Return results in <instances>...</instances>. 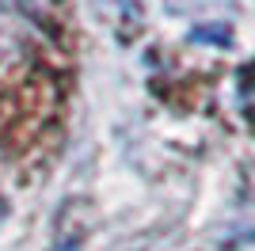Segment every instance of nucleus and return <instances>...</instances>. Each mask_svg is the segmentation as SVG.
<instances>
[{
	"instance_id": "nucleus-1",
	"label": "nucleus",
	"mask_w": 255,
	"mask_h": 251,
	"mask_svg": "<svg viewBox=\"0 0 255 251\" xmlns=\"http://www.w3.org/2000/svg\"><path fill=\"white\" fill-rule=\"evenodd\" d=\"M96 8L111 15V23H122L133 15V0H96Z\"/></svg>"
},
{
	"instance_id": "nucleus-2",
	"label": "nucleus",
	"mask_w": 255,
	"mask_h": 251,
	"mask_svg": "<svg viewBox=\"0 0 255 251\" xmlns=\"http://www.w3.org/2000/svg\"><path fill=\"white\" fill-rule=\"evenodd\" d=\"M4 213H8V202H4V198H0V221H4Z\"/></svg>"
}]
</instances>
